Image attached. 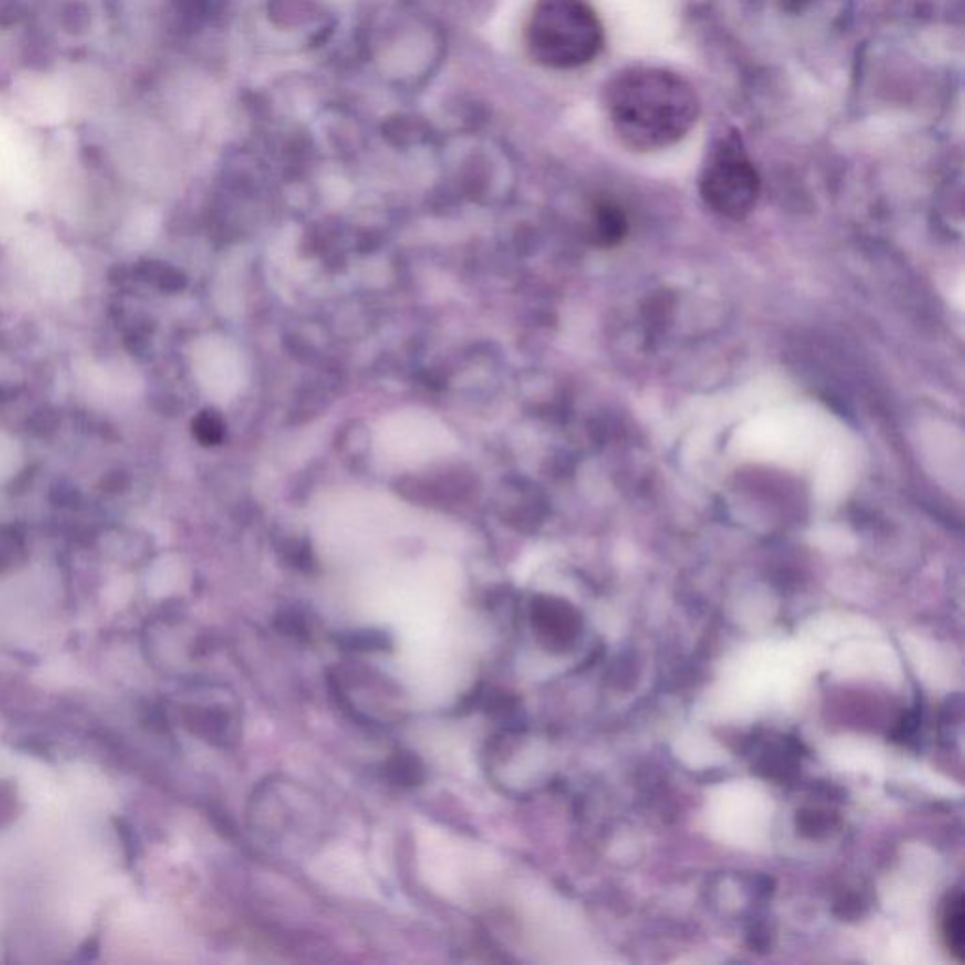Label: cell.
Returning a JSON list of instances; mask_svg holds the SVG:
<instances>
[{"instance_id":"9c48e42d","label":"cell","mask_w":965,"mask_h":965,"mask_svg":"<svg viewBox=\"0 0 965 965\" xmlns=\"http://www.w3.org/2000/svg\"><path fill=\"white\" fill-rule=\"evenodd\" d=\"M275 622H277V628L281 632H285V636H293L296 639H307L309 638V628H307L306 617L300 615L298 611H281L277 615Z\"/></svg>"},{"instance_id":"3957f363","label":"cell","mask_w":965,"mask_h":965,"mask_svg":"<svg viewBox=\"0 0 965 965\" xmlns=\"http://www.w3.org/2000/svg\"><path fill=\"white\" fill-rule=\"evenodd\" d=\"M700 194L715 213L730 219L749 215L760 196V176L742 138L730 132L715 141L701 168Z\"/></svg>"},{"instance_id":"5b68a950","label":"cell","mask_w":965,"mask_h":965,"mask_svg":"<svg viewBox=\"0 0 965 965\" xmlns=\"http://www.w3.org/2000/svg\"><path fill=\"white\" fill-rule=\"evenodd\" d=\"M628 231L627 217L611 204H602L594 215V236L600 245L618 244Z\"/></svg>"},{"instance_id":"ba28073f","label":"cell","mask_w":965,"mask_h":965,"mask_svg":"<svg viewBox=\"0 0 965 965\" xmlns=\"http://www.w3.org/2000/svg\"><path fill=\"white\" fill-rule=\"evenodd\" d=\"M342 643L353 650H389L392 645L381 632H353L344 636Z\"/></svg>"},{"instance_id":"277c9868","label":"cell","mask_w":965,"mask_h":965,"mask_svg":"<svg viewBox=\"0 0 965 965\" xmlns=\"http://www.w3.org/2000/svg\"><path fill=\"white\" fill-rule=\"evenodd\" d=\"M532 620L534 628L537 634L549 643H564L567 638L572 636L574 620L570 611H567L562 604L544 598L534 602L532 607Z\"/></svg>"},{"instance_id":"8992f818","label":"cell","mask_w":965,"mask_h":965,"mask_svg":"<svg viewBox=\"0 0 965 965\" xmlns=\"http://www.w3.org/2000/svg\"><path fill=\"white\" fill-rule=\"evenodd\" d=\"M385 773L389 781L400 786H417L424 779V768L413 752H396L387 763Z\"/></svg>"},{"instance_id":"7a4b0ae2","label":"cell","mask_w":965,"mask_h":965,"mask_svg":"<svg viewBox=\"0 0 965 965\" xmlns=\"http://www.w3.org/2000/svg\"><path fill=\"white\" fill-rule=\"evenodd\" d=\"M604 40V23L588 0H535L524 31L528 55L555 70L592 63Z\"/></svg>"},{"instance_id":"6da1fadb","label":"cell","mask_w":965,"mask_h":965,"mask_svg":"<svg viewBox=\"0 0 965 965\" xmlns=\"http://www.w3.org/2000/svg\"><path fill=\"white\" fill-rule=\"evenodd\" d=\"M604 104L615 136L638 153L668 150L696 127L701 104L692 83L660 67H630L606 85Z\"/></svg>"},{"instance_id":"52a82bcc","label":"cell","mask_w":965,"mask_h":965,"mask_svg":"<svg viewBox=\"0 0 965 965\" xmlns=\"http://www.w3.org/2000/svg\"><path fill=\"white\" fill-rule=\"evenodd\" d=\"M943 931H945L949 950L956 956V960H961L963 958V899L961 896H956L947 905Z\"/></svg>"},{"instance_id":"30bf717a","label":"cell","mask_w":965,"mask_h":965,"mask_svg":"<svg viewBox=\"0 0 965 965\" xmlns=\"http://www.w3.org/2000/svg\"><path fill=\"white\" fill-rule=\"evenodd\" d=\"M196 434L204 443H217L223 438V422L219 417H213L210 413H202V417L196 422Z\"/></svg>"}]
</instances>
